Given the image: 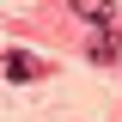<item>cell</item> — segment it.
I'll return each instance as SVG.
<instances>
[{
	"instance_id": "6da1fadb",
	"label": "cell",
	"mask_w": 122,
	"mask_h": 122,
	"mask_svg": "<svg viewBox=\"0 0 122 122\" xmlns=\"http://www.w3.org/2000/svg\"><path fill=\"white\" fill-rule=\"evenodd\" d=\"M6 67V79H37V73H49V61H37V55H25V49H12V55L0 61Z\"/></svg>"
},
{
	"instance_id": "3957f363",
	"label": "cell",
	"mask_w": 122,
	"mask_h": 122,
	"mask_svg": "<svg viewBox=\"0 0 122 122\" xmlns=\"http://www.w3.org/2000/svg\"><path fill=\"white\" fill-rule=\"evenodd\" d=\"M67 6H73L79 18H92L98 30H104V25H116V6H110V0H67Z\"/></svg>"
},
{
	"instance_id": "7a4b0ae2",
	"label": "cell",
	"mask_w": 122,
	"mask_h": 122,
	"mask_svg": "<svg viewBox=\"0 0 122 122\" xmlns=\"http://www.w3.org/2000/svg\"><path fill=\"white\" fill-rule=\"evenodd\" d=\"M116 37H122L116 25H104V30H98V37H92V61H98V67H110V61L122 55V43H116Z\"/></svg>"
}]
</instances>
